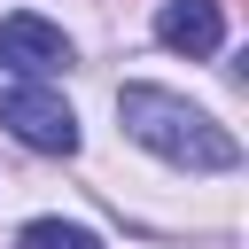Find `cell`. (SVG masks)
I'll return each mask as SVG.
<instances>
[{
  "label": "cell",
  "instance_id": "277c9868",
  "mask_svg": "<svg viewBox=\"0 0 249 249\" xmlns=\"http://www.w3.org/2000/svg\"><path fill=\"white\" fill-rule=\"evenodd\" d=\"M0 54L39 86L47 70L70 62V39H62V23H47V16H8V23H0Z\"/></svg>",
  "mask_w": 249,
  "mask_h": 249
},
{
  "label": "cell",
  "instance_id": "7a4b0ae2",
  "mask_svg": "<svg viewBox=\"0 0 249 249\" xmlns=\"http://www.w3.org/2000/svg\"><path fill=\"white\" fill-rule=\"evenodd\" d=\"M0 124H8L23 148H47V156H70V148H78V117H70V101L47 93V86H31V78L0 86Z\"/></svg>",
  "mask_w": 249,
  "mask_h": 249
},
{
  "label": "cell",
  "instance_id": "3957f363",
  "mask_svg": "<svg viewBox=\"0 0 249 249\" xmlns=\"http://www.w3.org/2000/svg\"><path fill=\"white\" fill-rule=\"evenodd\" d=\"M156 39L171 54H187V62H202V54L226 47V8L218 0H163L156 8Z\"/></svg>",
  "mask_w": 249,
  "mask_h": 249
},
{
  "label": "cell",
  "instance_id": "6da1fadb",
  "mask_svg": "<svg viewBox=\"0 0 249 249\" xmlns=\"http://www.w3.org/2000/svg\"><path fill=\"white\" fill-rule=\"evenodd\" d=\"M117 117H124V132H132L140 148H156L163 163H187V171H233V163H241L233 132H226L210 109H195V101H179V93H163V86H124V93H117Z\"/></svg>",
  "mask_w": 249,
  "mask_h": 249
},
{
  "label": "cell",
  "instance_id": "5b68a950",
  "mask_svg": "<svg viewBox=\"0 0 249 249\" xmlns=\"http://www.w3.org/2000/svg\"><path fill=\"white\" fill-rule=\"evenodd\" d=\"M16 249H101V233H86V226H70V218H31V226L16 233Z\"/></svg>",
  "mask_w": 249,
  "mask_h": 249
}]
</instances>
